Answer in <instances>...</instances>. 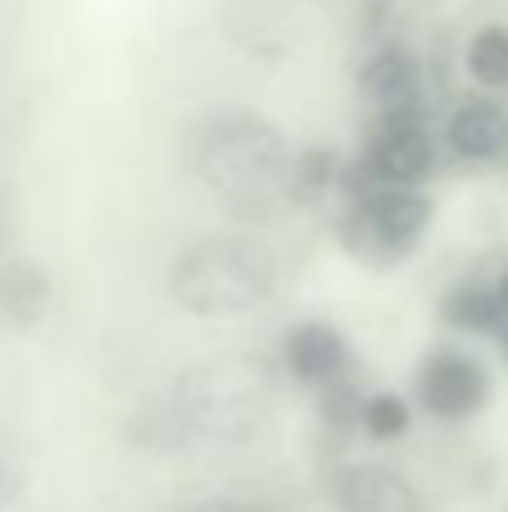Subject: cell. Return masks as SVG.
Returning a JSON list of instances; mask_svg holds the SVG:
<instances>
[{
    "label": "cell",
    "mask_w": 508,
    "mask_h": 512,
    "mask_svg": "<svg viewBox=\"0 0 508 512\" xmlns=\"http://www.w3.org/2000/svg\"><path fill=\"white\" fill-rule=\"evenodd\" d=\"M297 144L275 117L243 104L194 113L176 135V162L243 230L284 212V180Z\"/></svg>",
    "instance_id": "cell-1"
},
{
    "label": "cell",
    "mask_w": 508,
    "mask_h": 512,
    "mask_svg": "<svg viewBox=\"0 0 508 512\" xmlns=\"http://www.w3.org/2000/svg\"><path fill=\"white\" fill-rule=\"evenodd\" d=\"M284 279L279 252L252 230H207L180 243L167 265V292L194 319H243L270 306Z\"/></svg>",
    "instance_id": "cell-2"
},
{
    "label": "cell",
    "mask_w": 508,
    "mask_h": 512,
    "mask_svg": "<svg viewBox=\"0 0 508 512\" xmlns=\"http://www.w3.org/2000/svg\"><path fill=\"white\" fill-rule=\"evenodd\" d=\"M279 396V364L252 351L194 360L171 378L167 400L185 432L207 445H248L266 432Z\"/></svg>",
    "instance_id": "cell-3"
},
{
    "label": "cell",
    "mask_w": 508,
    "mask_h": 512,
    "mask_svg": "<svg viewBox=\"0 0 508 512\" xmlns=\"http://www.w3.org/2000/svg\"><path fill=\"white\" fill-rule=\"evenodd\" d=\"M437 203L423 185H365L338 198L333 239L365 270H401L428 243Z\"/></svg>",
    "instance_id": "cell-4"
},
{
    "label": "cell",
    "mask_w": 508,
    "mask_h": 512,
    "mask_svg": "<svg viewBox=\"0 0 508 512\" xmlns=\"http://www.w3.org/2000/svg\"><path fill=\"white\" fill-rule=\"evenodd\" d=\"M441 135L437 108H405V113L369 117L360 135L356 167L378 185H423L441 167Z\"/></svg>",
    "instance_id": "cell-5"
},
{
    "label": "cell",
    "mask_w": 508,
    "mask_h": 512,
    "mask_svg": "<svg viewBox=\"0 0 508 512\" xmlns=\"http://www.w3.org/2000/svg\"><path fill=\"white\" fill-rule=\"evenodd\" d=\"M495 396V373L482 355L464 351L455 342H432L414 369V409L432 423L464 427L477 414H486Z\"/></svg>",
    "instance_id": "cell-6"
},
{
    "label": "cell",
    "mask_w": 508,
    "mask_h": 512,
    "mask_svg": "<svg viewBox=\"0 0 508 512\" xmlns=\"http://www.w3.org/2000/svg\"><path fill=\"white\" fill-rule=\"evenodd\" d=\"M216 32L239 59L266 72L288 68L306 41L293 0H216Z\"/></svg>",
    "instance_id": "cell-7"
},
{
    "label": "cell",
    "mask_w": 508,
    "mask_h": 512,
    "mask_svg": "<svg viewBox=\"0 0 508 512\" xmlns=\"http://www.w3.org/2000/svg\"><path fill=\"white\" fill-rule=\"evenodd\" d=\"M356 99L365 108V117L383 113H405V108H432V86H428V63L419 59L410 41L387 36L374 41L356 63Z\"/></svg>",
    "instance_id": "cell-8"
},
{
    "label": "cell",
    "mask_w": 508,
    "mask_h": 512,
    "mask_svg": "<svg viewBox=\"0 0 508 512\" xmlns=\"http://www.w3.org/2000/svg\"><path fill=\"white\" fill-rule=\"evenodd\" d=\"M441 153L464 167H504L508 162V104L500 95H459L437 122Z\"/></svg>",
    "instance_id": "cell-9"
},
{
    "label": "cell",
    "mask_w": 508,
    "mask_h": 512,
    "mask_svg": "<svg viewBox=\"0 0 508 512\" xmlns=\"http://www.w3.org/2000/svg\"><path fill=\"white\" fill-rule=\"evenodd\" d=\"M275 364L284 378L297 382V387L315 391V387H324V382H333V378L356 369V355H351L347 333H342L333 319L311 315V319H297V324L284 333Z\"/></svg>",
    "instance_id": "cell-10"
},
{
    "label": "cell",
    "mask_w": 508,
    "mask_h": 512,
    "mask_svg": "<svg viewBox=\"0 0 508 512\" xmlns=\"http://www.w3.org/2000/svg\"><path fill=\"white\" fill-rule=\"evenodd\" d=\"M329 499L338 512H423L419 490L387 463H338L329 472Z\"/></svg>",
    "instance_id": "cell-11"
},
{
    "label": "cell",
    "mask_w": 508,
    "mask_h": 512,
    "mask_svg": "<svg viewBox=\"0 0 508 512\" xmlns=\"http://www.w3.org/2000/svg\"><path fill=\"white\" fill-rule=\"evenodd\" d=\"M54 306V279L36 256L9 252L0 256V324L32 333L45 324Z\"/></svg>",
    "instance_id": "cell-12"
},
{
    "label": "cell",
    "mask_w": 508,
    "mask_h": 512,
    "mask_svg": "<svg viewBox=\"0 0 508 512\" xmlns=\"http://www.w3.org/2000/svg\"><path fill=\"white\" fill-rule=\"evenodd\" d=\"M437 319L441 328L464 337H495L504 324L500 297H495V279L491 274H464L455 279L437 301Z\"/></svg>",
    "instance_id": "cell-13"
},
{
    "label": "cell",
    "mask_w": 508,
    "mask_h": 512,
    "mask_svg": "<svg viewBox=\"0 0 508 512\" xmlns=\"http://www.w3.org/2000/svg\"><path fill=\"white\" fill-rule=\"evenodd\" d=\"M342 153L329 149V144H306V149H293V162H288V180H284V207L293 212H315L329 198H338V180H342Z\"/></svg>",
    "instance_id": "cell-14"
},
{
    "label": "cell",
    "mask_w": 508,
    "mask_h": 512,
    "mask_svg": "<svg viewBox=\"0 0 508 512\" xmlns=\"http://www.w3.org/2000/svg\"><path fill=\"white\" fill-rule=\"evenodd\" d=\"M360 405H365V387H360L356 369L315 387V423H320V441L329 450H351V441L360 436Z\"/></svg>",
    "instance_id": "cell-15"
},
{
    "label": "cell",
    "mask_w": 508,
    "mask_h": 512,
    "mask_svg": "<svg viewBox=\"0 0 508 512\" xmlns=\"http://www.w3.org/2000/svg\"><path fill=\"white\" fill-rule=\"evenodd\" d=\"M459 68L486 95H504L508 90V23L491 18L468 32L464 50H459Z\"/></svg>",
    "instance_id": "cell-16"
},
{
    "label": "cell",
    "mask_w": 508,
    "mask_h": 512,
    "mask_svg": "<svg viewBox=\"0 0 508 512\" xmlns=\"http://www.w3.org/2000/svg\"><path fill=\"white\" fill-rule=\"evenodd\" d=\"M122 432L135 450H149V454H176V450H189V445H194V436L185 432L180 414L171 409L167 391L140 400V405L131 409V418H126Z\"/></svg>",
    "instance_id": "cell-17"
},
{
    "label": "cell",
    "mask_w": 508,
    "mask_h": 512,
    "mask_svg": "<svg viewBox=\"0 0 508 512\" xmlns=\"http://www.w3.org/2000/svg\"><path fill=\"white\" fill-rule=\"evenodd\" d=\"M414 427V400L401 391H365L360 405V436L374 445H396L405 441Z\"/></svg>",
    "instance_id": "cell-18"
},
{
    "label": "cell",
    "mask_w": 508,
    "mask_h": 512,
    "mask_svg": "<svg viewBox=\"0 0 508 512\" xmlns=\"http://www.w3.org/2000/svg\"><path fill=\"white\" fill-rule=\"evenodd\" d=\"M27 495V450L14 432L0 427V512L18 508Z\"/></svg>",
    "instance_id": "cell-19"
},
{
    "label": "cell",
    "mask_w": 508,
    "mask_h": 512,
    "mask_svg": "<svg viewBox=\"0 0 508 512\" xmlns=\"http://www.w3.org/2000/svg\"><path fill=\"white\" fill-rule=\"evenodd\" d=\"M18 225H23V212H18V194H14V185H5V180H0V256L14 252Z\"/></svg>",
    "instance_id": "cell-20"
},
{
    "label": "cell",
    "mask_w": 508,
    "mask_h": 512,
    "mask_svg": "<svg viewBox=\"0 0 508 512\" xmlns=\"http://www.w3.org/2000/svg\"><path fill=\"white\" fill-rule=\"evenodd\" d=\"M185 512H266V508L239 495H207V499H194Z\"/></svg>",
    "instance_id": "cell-21"
},
{
    "label": "cell",
    "mask_w": 508,
    "mask_h": 512,
    "mask_svg": "<svg viewBox=\"0 0 508 512\" xmlns=\"http://www.w3.org/2000/svg\"><path fill=\"white\" fill-rule=\"evenodd\" d=\"M495 297H500V310H504V319H508V265L495 274Z\"/></svg>",
    "instance_id": "cell-22"
},
{
    "label": "cell",
    "mask_w": 508,
    "mask_h": 512,
    "mask_svg": "<svg viewBox=\"0 0 508 512\" xmlns=\"http://www.w3.org/2000/svg\"><path fill=\"white\" fill-rule=\"evenodd\" d=\"M495 342H500V355H504V360H508V319H504V324H500V333H495Z\"/></svg>",
    "instance_id": "cell-23"
},
{
    "label": "cell",
    "mask_w": 508,
    "mask_h": 512,
    "mask_svg": "<svg viewBox=\"0 0 508 512\" xmlns=\"http://www.w3.org/2000/svg\"><path fill=\"white\" fill-rule=\"evenodd\" d=\"M311 5H329V0H311Z\"/></svg>",
    "instance_id": "cell-24"
}]
</instances>
